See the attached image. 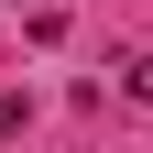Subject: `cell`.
<instances>
[{"label": "cell", "instance_id": "1", "mask_svg": "<svg viewBox=\"0 0 153 153\" xmlns=\"http://www.w3.org/2000/svg\"><path fill=\"white\" fill-rule=\"evenodd\" d=\"M120 88H131V99L153 109V55H131V76H120Z\"/></svg>", "mask_w": 153, "mask_h": 153}]
</instances>
